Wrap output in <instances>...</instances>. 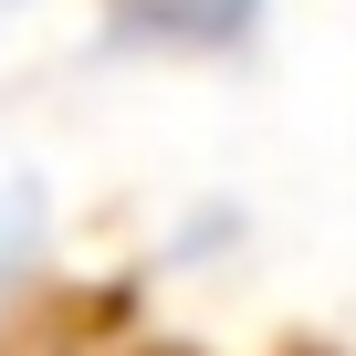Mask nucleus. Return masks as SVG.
I'll list each match as a JSON object with an SVG mask.
<instances>
[{
    "instance_id": "1",
    "label": "nucleus",
    "mask_w": 356,
    "mask_h": 356,
    "mask_svg": "<svg viewBox=\"0 0 356 356\" xmlns=\"http://www.w3.org/2000/svg\"><path fill=\"white\" fill-rule=\"evenodd\" d=\"M22 252H32V189H22V200H0V283L22 273Z\"/></svg>"
}]
</instances>
